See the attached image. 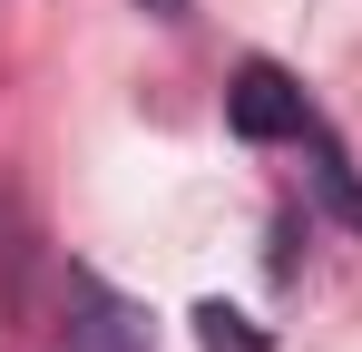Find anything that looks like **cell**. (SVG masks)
I'll use <instances>...</instances> for the list:
<instances>
[{
	"label": "cell",
	"instance_id": "cell-1",
	"mask_svg": "<svg viewBox=\"0 0 362 352\" xmlns=\"http://www.w3.org/2000/svg\"><path fill=\"white\" fill-rule=\"evenodd\" d=\"M303 117H313V98H303L274 59H245L235 69V88H226V127H235V137L274 147V137H303Z\"/></svg>",
	"mask_w": 362,
	"mask_h": 352
},
{
	"label": "cell",
	"instance_id": "cell-2",
	"mask_svg": "<svg viewBox=\"0 0 362 352\" xmlns=\"http://www.w3.org/2000/svg\"><path fill=\"white\" fill-rule=\"evenodd\" d=\"M303 157H313V196H323V216H333L343 235H362V167H353V147L333 137L323 108L303 117Z\"/></svg>",
	"mask_w": 362,
	"mask_h": 352
},
{
	"label": "cell",
	"instance_id": "cell-3",
	"mask_svg": "<svg viewBox=\"0 0 362 352\" xmlns=\"http://www.w3.org/2000/svg\"><path fill=\"white\" fill-rule=\"evenodd\" d=\"M196 343L206 352H264V333H255L245 313H226V303H206V313H196Z\"/></svg>",
	"mask_w": 362,
	"mask_h": 352
},
{
	"label": "cell",
	"instance_id": "cell-4",
	"mask_svg": "<svg viewBox=\"0 0 362 352\" xmlns=\"http://www.w3.org/2000/svg\"><path fill=\"white\" fill-rule=\"evenodd\" d=\"M137 10H147V20H186V0H137Z\"/></svg>",
	"mask_w": 362,
	"mask_h": 352
}]
</instances>
